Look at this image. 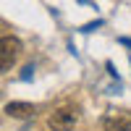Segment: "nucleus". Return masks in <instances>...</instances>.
<instances>
[{
	"label": "nucleus",
	"mask_w": 131,
	"mask_h": 131,
	"mask_svg": "<svg viewBox=\"0 0 131 131\" xmlns=\"http://www.w3.org/2000/svg\"><path fill=\"white\" fill-rule=\"evenodd\" d=\"M79 121V113L73 110V107H58V110H52L50 118H47V126L52 131H71Z\"/></svg>",
	"instance_id": "1"
},
{
	"label": "nucleus",
	"mask_w": 131,
	"mask_h": 131,
	"mask_svg": "<svg viewBox=\"0 0 131 131\" xmlns=\"http://www.w3.org/2000/svg\"><path fill=\"white\" fill-rule=\"evenodd\" d=\"M21 55V39L16 37H3V42H0V68L3 71H10L13 68V63L18 60Z\"/></svg>",
	"instance_id": "2"
},
{
	"label": "nucleus",
	"mask_w": 131,
	"mask_h": 131,
	"mask_svg": "<svg viewBox=\"0 0 131 131\" xmlns=\"http://www.w3.org/2000/svg\"><path fill=\"white\" fill-rule=\"evenodd\" d=\"M5 113L10 118H21V121H26V118L34 115V105H29V102H8L5 105Z\"/></svg>",
	"instance_id": "3"
},
{
	"label": "nucleus",
	"mask_w": 131,
	"mask_h": 131,
	"mask_svg": "<svg viewBox=\"0 0 131 131\" xmlns=\"http://www.w3.org/2000/svg\"><path fill=\"white\" fill-rule=\"evenodd\" d=\"M105 131H131V118H107L105 121Z\"/></svg>",
	"instance_id": "4"
},
{
	"label": "nucleus",
	"mask_w": 131,
	"mask_h": 131,
	"mask_svg": "<svg viewBox=\"0 0 131 131\" xmlns=\"http://www.w3.org/2000/svg\"><path fill=\"white\" fill-rule=\"evenodd\" d=\"M31 71H34V68H31V66H26V68H24V73H21V76H24V79H29V76H31Z\"/></svg>",
	"instance_id": "5"
}]
</instances>
